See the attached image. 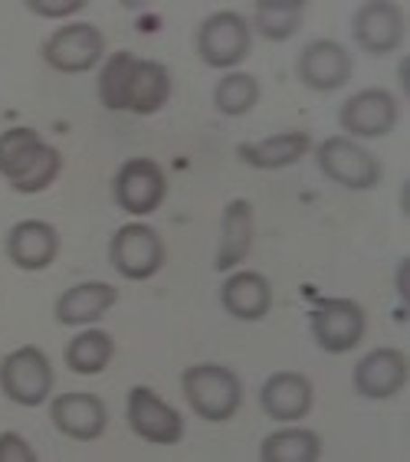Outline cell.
<instances>
[{"instance_id": "obj_1", "label": "cell", "mask_w": 410, "mask_h": 462, "mask_svg": "<svg viewBox=\"0 0 410 462\" xmlns=\"http://www.w3.org/2000/svg\"><path fill=\"white\" fill-rule=\"evenodd\" d=\"M63 174V154L43 134L17 125L0 132V178L7 180L17 194H43Z\"/></svg>"}, {"instance_id": "obj_2", "label": "cell", "mask_w": 410, "mask_h": 462, "mask_svg": "<svg viewBox=\"0 0 410 462\" xmlns=\"http://www.w3.org/2000/svg\"><path fill=\"white\" fill-rule=\"evenodd\" d=\"M184 401L204 423H230L243 407V381L240 374L227 365H191L181 374Z\"/></svg>"}, {"instance_id": "obj_3", "label": "cell", "mask_w": 410, "mask_h": 462, "mask_svg": "<svg viewBox=\"0 0 410 462\" xmlns=\"http://www.w3.org/2000/svg\"><path fill=\"white\" fill-rule=\"evenodd\" d=\"M315 164L331 184H339L341 190L351 194H365L375 190L384 178V168L377 154H371L361 142L348 138V134H331L325 142H319L312 148Z\"/></svg>"}, {"instance_id": "obj_4", "label": "cell", "mask_w": 410, "mask_h": 462, "mask_svg": "<svg viewBox=\"0 0 410 462\" xmlns=\"http://www.w3.org/2000/svg\"><path fill=\"white\" fill-rule=\"evenodd\" d=\"M197 56L204 66L217 72L240 69L253 50V30L250 20L237 14V10H217L210 17L200 20L194 36Z\"/></svg>"}, {"instance_id": "obj_5", "label": "cell", "mask_w": 410, "mask_h": 462, "mask_svg": "<svg viewBox=\"0 0 410 462\" xmlns=\"http://www.w3.org/2000/svg\"><path fill=\"white\" fill-rule=\"evenodd\" d=\"M108 263L126 282H148L168 263V246L161 233L142 220L122 223L108 240Z\"/></svg>"}, {"instance_id": "obj_6", "label": "cell", "mask_w": 410, "mask_h": 462, "mask_svg": "<svg viewBox=\"0 0 410 462\" xmlns=\"http://www.w3.org/2000/svg\"><path fill=\"white\" fill-rule=\"evenodd\" d=\"M53 387L56 371L43 347L20 345L17 351L4 355V361H0V391L17 407H43L53 397Z\"/></svg>"}, {"instance_id": "obj_7", "label": "cell", "mask_w": 410, "mask_h": 462, "mask_svg": "<svg viewBox=\"0 0 410 462\" xmlns=\"http://www.w3.org/2000/svg\"><path fill=\"white\" fill-rule=\"evenodd\" d=\"M309 331L325 355H351L368 331V311L355 299L329 295L309 309Z\"/></svg>"}, {"instance_id": "obj_8", "label": "cell", "mask_w": 410, "mask_h": 462, "mask_svg": "<svg viewBox=\"0 0 410 462\" xmlns=\"http://www.w3.org/2000/svg\"><path fill=\"white\" fill-rule=\"evenodd\" d=\"M112 200L128 217H152L168 200V174L154 158H128L112 178Z\"/></svg>"}, {"instance_id": "obj_9", "label": "cell", "mask_w": 410, "mask_h": 462, "mask_svg": "<svg viewBox=\"0 0 410 462\" xmlns=\"http://www.w3.org/2000/svg\"><path fill=\"white\" fill-rule=\"evenodd\" d=\"M106 60V33L96 23H63L43 40V62L63 76L92 72Z\"/></svg>"}, {"instance_id": "obj_10", "label": "cell", "mask_w": 410, "mask_h": 462, "mask_svg": "<svg viewBox=\"0 0 410 462\" xmlns=\"http://www.w3.org/2000/svg\"><path fill=\"white\" fill-rule=\"evenodd\" d=\"M401 122V98L391 89L381 86H368L348 96L339 108V128H345L348 138H387Z\"/></svg>"}, {"instance_id": "obj_11", "label": "cell", "mask_w": 410, "mask_h": 462, "mask_svg": "<svg viewBox=\"0 0 410 462\" xmlns=\"http://www.w3.org/2000/svg\"><path fill=\"white\" fill-rule=\"evenodd\" d=\"M126 420L138 439L152 446H178L184 439V417L152 387H132L126 397Z\"/></svg>"}, {"instance_id": "obj_12", "label": "cell", "mask_w": 410, "mask_h": 462, "mask_svg": "<svg viewBox=\"0 0 410 462\" xmlns=\"http://www.w3.org/2000/svg\"><path fill=\"white\" fill-rule=\"evenodd\" d=\"M351 72H355L351 50H345L339 40H329V36L309 40L299 50V56H295V76H299L305 89L312 92L345 89L348 82H351Z\"/></svg>"}, {"instance_id": "obj_13", "label": "cell", "mask_w": 410, "mask_h": 462, "mask_svg": "<svg viewBox=\"0 0 410 462\" xmlns=\"http://www.w3.org/2000/svg\"><path fill=\"white\" fill-rule=\"evenodd\" d=\"M351 40L368 56H391L404 46V10L394 0H368L351 17Z\"/></svg>"}, {"instance_id": "obj_14", "label": "cell", "mask_w": 410, "mask_h": 462, "mask_svg": "<svg viewBox=\"0 0 410 462\" xmlns=\"http://www.w3.org/2000/svg\"><path fill=\"white\" fill-rule=\"evenodd\" d=\"M50 423L56 433L76 443H96L108 430V407L98 393L89 391H66L50 397Z\"/></svg>"}, {"instance_id": "obj_15", "label": "cell", "mask_w": 410, "mask_h": 462, "mask_svg": "<svg viewBox=\"0 0 410 462\" xmlns=\"http://www.w3.org/2000/svg\"><path fill=\"white\" fill-rule=\"evenodd\" d=\"M407 377L410 365L401 347H375L351 371V383L365 401H394L407 387Z\"/></svg>"}, {"instance_id": "obj_16", "label": "cell", "mask_w": 410, "mask_h": 462, "mask_svg": "<svg viewBox=\"0 0 410 462\" xmlns=\"http://www.w3.org/2000/svg\"><path fill=\"white\" fill-rule=\"evenodd\" d=\"M315 387L299 371H276L269 374L259 387V407L276 423H299L312 413Z\"/></svg>"}, {"instance_id": "obj_17", "label": "cell", "mask_w": 410, "mask_h": 462, "mask_svg": "<svg viewBox=\"0 0 410 462\" xmlns=\"http://www.w3.org/2000/svg\"><path fill=\"white\" fill-rule=\"evenodd\" d=\"M7 259L23 273H43L60 256V230L50 220H17L7 230Z\"/></svg>"}, {"instance_id": "obj_18", "label": "cell", "mask_w": 410, "mask_h": 462, "mask_svg": "<svg viewBox=\"0 0 410 462\" xmlns=\"http://www.w3.org/2000/svg\"><path fill=\"white\" fill-rule=\"evenodd\" d=\"M116 302H118V285L92 279V282L70 285L66 292H60V299L53 305V319L63 328H89L98 319H106Z\"/></svg>"}, {"instance_id": "obj_19", "label": "cell", "mask_w": 410, "mask_h": 462, "mask_svg": "<svg viewBox=\"0 0 410 462\" xmlns=\"http://www.w3.org/2000/svg\"><path fill=\"white\" fill-rule=\"evenodd\" d=\"M220 305L237 321H263L273 311V282L256 269H233L220 285Z\"/></svg>"}, {"instance_id": "obj_20", "label": "cell", "mask_w": 410, "mask_h": 462, "mask_svg": "<svg viewBox=\"0 0 410 462\" xmlns=\"http://www.w3.org/2000/svg\"><path fill=\"white\" fill-rule=\"evenodd\" d=\"M305 154H312V134L305 128L293 132H279L259 142H240L237 144V158L253 171H285L299 164Z\"/></svg>"}, {"instance_id": "obj_21", "label": "cell", "mask_w": 410, "mask_h": 462, "mask_svg": "<svg viewBox=\"0 0 410 462\" xmlns=\"http://www.w3.org/2000/svg\"><path fill=\"white\" fill-rule=\"evenodd\" d=\"M253 204L247 197H233L223 207L220 217V246H217L214 269L217 273H233L253 249Z\"/></svg>"}, {"instance_id": "obj_22", "label": "cell", "mask_w": 410, "mask_h": 462, "mask_svg": "<svg viewBox=\"0 0 410 462\" xmlns=\"http://www.w3.org/2000/svg\"><path fill=\"white\" fill-rule=\"evenodd\" d=\"M171 92H174V76L164 62L158 60H142L135 62L132 82H128V102L126 112L132 116H158L161 108L171 102Z\"/></svg>"}, {"instance_id": "obj_23", "label": "cell", "mask_w": 410, "mask_h": 462, "mask_svg": "<svg viewBox=\"0 0 410 462\" xmlns=\"http://www.w3.org/2000/svg\"><path fill=\"white\" fill-rule=\"evenodd\" d=\"M263 462H319L321 459V436L299 423H283L279 430L259 443Z\"/></svg>"}, {"instance_id": "obj_24", "label": "cell", "mask_w": 410, "mask_h": 462, "mask_svg": "<svg viewBox=\"0 0 410 462\" xmlns=\"http://www.w3.org/2000/svg\"><path fill=\"white\" fill-rule=\"evenodd\" d=\"M112 357H116V338L102 328H82L76 338H70L63 351V361L72 374H79V377H96L102 374L108 365H112Z\"/></svg>"}, {"instance_id": "obj_25", "label": "cell", "mask_w": 410, "mask_h": 462, "mask_svg": "<svg viewBox=\"0 0 410 462\" xmlns=\"http://www.w3.org/2000/svg\"><path fill=\"white\" fill-rule=\"evenodd\" d=\"M305 4L303 0H259L253 7L250 30H256L269 43H285L303 30Z\"/></svg>"}, {"instance_id": "obj_26", "label": "cell", "mask_w": 410, "mask_h": 462, "mask_svg": "<svg viewBox=\"0 0 410 462\" xmlns=\"http://www.w3.org/2000/svg\"><path fill=\"white\" fill-rule=\"evenodd\" d=\"M138 56L132 50H118L108 60H102L96 76V92H98V106L106 112H126L128 102V82H132V69Z\"/></svg>"}, {"instance_id": "obj_27", "label": "cell", "mask_w": 410, "mask_h": 462, "mask_svg": "<svg viewBox=\"0 0 410 462\" xmlns=\"http://www.w3.org/2000/svg\"><path fill=\"white\" fill-rule=\"evenodd\" d=\"M259 96H263V89H259L256 76L243 69L223 72L214 86V108L227 118H243L259 106Z\"/></svg>"}, {"instance_id": "obj_28", "label": "cell", "mask_w": 410, "mask_h": 462, "mask_svg": "<svg viewBox=\"0 0 410 462\" xmlns=\"http://www.w3.org/2000/svg\"><path fill=\"white\" fill-rule=\"evenodd\" d=\"M27 10L33 17H43V20H70L76 14L86 10L82 0H30Z\"/></svg>"}, {"instance_id": "obj_29", "label": "cell", "mask_w": 410, "mask_h": 462, "mask_svg": "<svg viewBox=\"0 0 410 462\" xmlns=\"http://www.w3.org/2000/svg\"><path fill=\"white\" fill-rule=\"evenodd\" d=\"M36 449L27 443V436L14 433V430H4L0 433V462H36Z\"/></svg>"}]
</instances>
